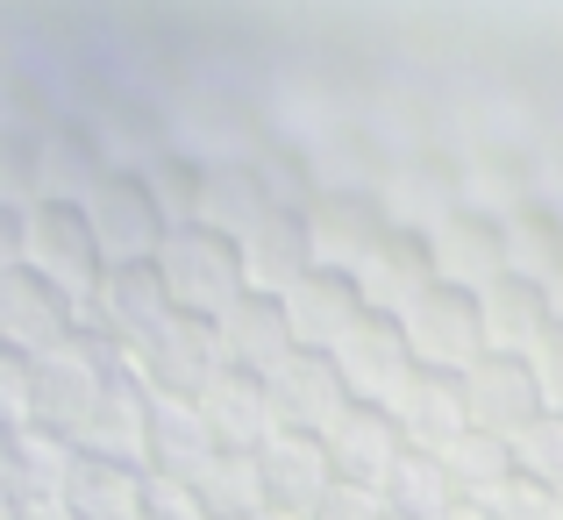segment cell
Masks as SVG:
<instances>
[{"mask_svg": "<svg viewBox=\"0 0 563 520\" xmlns=\"http://www.w3.org/2000/svg\"><path fill=\"white\" fill-rule=\"evenodd\" d=\"M257 485H264V507H278V513H314V499L335 485L321 435H292V428H278V435L257 450Z\"/></svg>", "mask_w": 563, "mask_h": 520, "instance_id": "e0dca14e", "label": "cell"}, {"mask_svg": "<svg viewBox=\"0 0 563 520\" xmlns=\"http://www.w3.org/2000/svg\"><path fill=\"white\" fill-rule=\"evenodd\" d=\"M65 499L79 520H136V499H143V471L136 464H108V456H79L71 450V471H65Z\"/></svg>", "mask_w": 563, "mask_h": 520, "instance_id": "cb8c5ba5", "label": "cell"}, {"mask_svg": "<svg viewBox=\"0 0 563 520\" xmlns=\"http://www.w3.org/2000/svg\"><path fill=\"white\" fill-rule=\"evenodd\" d=\"M350 278H357V292H364V307H372V314H399V307H407L413 292L435 286L421 235H399V229H385V243H378V250H372V257H364Z\"/></svg>", "mask_w": 563, "mask_h": 520, "instance_id": "ffe728a7", "label": "cell"}, {"mask_svg": "<svg viewBox=\"0 0 563 520\" xmlns=\"http://www.w3.org/2000/svg\"><path fill=\"white\" fill-rule=\"evenodd\" d=\"M165 314H172V292H165V278H157V264L143 257V264H108V278H100L79 307V329L129 356Z\"/></svg>", "mask_w": 563, "mask_h": 520, "instance_id": "52a82bcc", "label": "cell"}, {"mask_svg": "<svg viewBox=\"0 0 563 520\" xmlns=\"http://www.w3.org/2000/svg\"><path fill=\"white\" fill-rule=\"evenodd\" d=\"M257 520H307V513H278V507H264V513H257Z\"/></svg>", "mask_w": 563, "mask_h": 520, "instance_id": "ab89813d", "label": "cell"}, {"mask_svg": "<svg viewBox=\"0 0 563 520\" xmlns=\"http://www.w3.org/2000/svg\"><path fill=\"white\" fill-rule=\"evenodd\" d=\"M221 329V356L229 370H250V378H272L278 364H292V329H286V300L278 292H235L229 307L214 314Z\"/></svg>", "mask_w": 563, "mask_h": 520, "instance_id": "4fadbf2b", "label": "cell"}, {"mask_svg": "<svg viewBox=\"0 0 563 520\" xmlns=\"http://www.w3.org/2000/svg\"><path fill=\"white\" fill-rule=\"evenodd\" d=\"M151 264H157V278H165V292H172L179 314L214 321L235 292H250L243 250H235V235L214 229V221H179V229H165V243H157Z\"/></svg>", "mask_w": 563, "mask_h": 520, "instance_id": "7a4b0ae2", "label": "cell"}, {"mask_svg": "<svg viewBox=\"0 0 563 520\" xmlns=\"http://www.w3.org/2000/svg\"><path fill=\"white\" fill-rule=\"evenodd\" d=\"M435 464H442V478H450V493L456 499H485L499 478H507V442L499 435H485V428H464V435H450L435 450Z\"/></svg>", "mask_w": 563, "mask_h": 520, "instance_id": "f1b7e54d", "label": "cell"}, {"mask_svg": "<svg viewBox=\"0 0 563 520\" xmlns=\"http://www.w3.org/2000/svg\"><path fill=\"white\" fill-rule=\"evenodd\" d=\"M114 370H129V356L108 350L100 335H86V329L71 335V343H57V350H36V356H29V428L71 442Z\"/></svg>", "mask_w": 563, "mask_h": 520, "instance_id": "6da1fadb", "label": "cell"}, {"mask_svg": "<svg viewBox=\"0 0 563 520\" xmlns=\"http://www.w3.org/2000/svg\"><path fill=\"white\" fill-rule=\"evenodd\" d=\"M79 335V300L57 292L51 278H36L29 264H8L0 272V343L36 356V350H57Z\"/></svg>", "mask_w": 563, "mask_h": 520, "instance_id": "30bf717a", "label": "cell"}, {"mask_svg": "<svg viewBox=\"0 0 563 520\" xmlns=\"http://www.w3.org/2000/svg\"><path fill=\"white\" fill-rule=\"evenodd\" d=\"M129 370H136L151 392L200 399L207 385L229 370V356H221V329H214L207 314H179V307H172V314L157 321V329L143 335L136 350H129Z\"/></svg>", "mask_w": 563, "mask_h": 520, "instance_id": "5b68a950", "label": "cell"}, {"mask_svg": "<svg viewBox=\"0 0 563 520\" xmlns=\"http://www.w3.org/2000/svg\"><path fill=\"white\" fill-rule=\"evenodd\" d=\"M321 450H329V471L343 485H372L378 493V478L393 471V456L407 450V435H399V421L385 407H364V399H350V413L321 435Z\"/></svg>", "mask_w": 563, "mask_h": 520, "instance_id": "ac0fdd59", "label": "cell"}, {"mask_svg": "<svg viewBox=\"0 0 563 520\" xmlns=\"http://www.w3.org/2000/svg\"><path fill=\"white\" fill-rule=\"evenodd\" d=\"M79 214L93 221V243H100V257H108V264L157 257V243H165V229H172V221L157 214V200L143 192L136 165H108V172H100L93 186L79 192Z\"/></svg>", "mask_w": 563, "mask_h": 520, "instance_id": "8992f818", "label": "cell"}, {"mask_svg": "<svg viewBox=\"0 0 563 520\" xmlns=\"http://www.w3.org/2000/svg\"><path fill=\"white\" fill-rule=\"evenodd\" d=\"M442 520H485V507H471V499H456V507L442 513Z\"/></svg>", "mask_w": 563, "mask_h": 520, "instance_id": "74e56055", "label": "cell"}, {"mask_svg": "<svg viewBox=\"0 0 563 520\" xmlns=\"http://www.w3.org/2000/svg\"><path fill=\"white\" fill-rule=\"evenodd\" d=\"M0 200L8 207L43 200V136L36 129H0Z\"/></svg>", "mask_w": 563, "mask_h": 520, "instance_id": "4dcf8cb0", "label": "cell"}, {"mask_svg": "<svg viewBox=\"0 0 563 520\" xmlns=\"http://www.w3.org/2000/svg\"><path fill=\"white\" fill-rule=\"evenodd\" d=\"M272 207H292L278 200L272 186H264L257 165H235V157H207V192H200V221H214V229L243 235L257 214H272Z\"/></svg>", "mask_w": 563, "mask_h": 520, "instance_id": "d4e9b609", "label": "cell"}, {"mask_svg": "<svg viewBox=\"0 0 563 520\" xmlns=\"http://www.w3.org/2000/svg\"><path fill=\"white\" fill-rule=\"evenodd\" d=\"M14 520H79L65 499H14Z\"/></svg>", "mask_w": 563, "mask_h": 520, "instance_id": "8d00e7d4", "label": "cell"}, {"mask_svg": "<svg viewBox=\"0 0 563 520\" xmlns=\"http://www.w3.org/2000/svg\"><path fill=\"white\" fill-rule=\"evenodd\" d=\"M507 464H514V478H528V485H542V493L563 499V413L556 407H542L528 428H514Z\"/></svg>", "mask_w": 563, "mask_h": 520, "instance_id": "f546056e", "label": "cell"}, {"mask_svg": "<svg viewBox=\"0 0 563 520\" xmlns=\"http://www.w3.org/2000/svg\"><path fill=\"white\" fill-rule=\"evenodd\" d=\"M385 413L399 421V435H407L413 450H442L450 435H464V392H456L450 370H413Z\"/></svg>", "mask_w": 563, "mask_h": 520, "instance_id": "44dd1931", "label": "cell"}, {"mask_svg": "<svg viewBox=\"0 0 563 520\" xmlns=\"http://www.w3.org/2000/svg\"><path fill=\"white\" fill-rule=\"evenodd\" d=\"M71 471V442L43 428H8V499H57Z\"/></svg>", "mask_w": 563, "mask_h": 520, "instance_id": "83f0119b", "label": "cell"}, {"mask_svg": "<svg viewBox=\"0 0 563 520\" xmlns=\"http://www.w3.org/2000/svg\"><path fill=\"white\" fill-rule=\"evenodd\" d=\"M186 493H192V507H200V520H257L264 513L257 456H243V450H214L207 464H192Z\"/></svg>", "mask_w": 563, "mask_h": 520, "instance_id": "603a6c76", "label": "cell"}, {"mask_svg": "<svg viewBox=\"0 0 563 520\" xmlns=\"http://www.w3.org/2000/svg\"><path fill=\"white\" fill-rule=\"evenodd\" d=\"M0 493H8V428H0Z\"/></svg>", "mask_w": 563, "mask_h": 520, "instance_id": "f35d334b", "label": "cell"}, {"mask_svg": "<svg viewBox=\"0 0 563 520\" xmlns=\"http://www.w3.org/2000/svg\"><path fill=\"white\" fill-rule=\"evenodd\" d=\"M0 520H14V499L8 493H0Z\"/></svg>", "mask_w": 563, "mask_h": 520, "instance_id": "60d3db41", "label": "cell"}, {"mask_svg": "<svg viewBox=\"0 0 563 520\" xmlns=\"http://www.w3.org/2000/svg\"><path fill=\"white\" fill-rule=\"evenodd\" d=\"M278 300H286L292 350H321V356H329L364 314H372V307H364V292H357V278H350V272H321V264H307V272L292 278Z\"/></svg>", "mask_w": 563, "mask_h": 520, "instance_id": "8fae6325", "label": "cell"}, {"mask_svg": "<svg viewBox=\"0 0 563 520\" xmlns=\"http://www.w3.org/2000/svg\"><path fill=\"white\" fill-rule=\"evenodd\" d=\"M235 250H243V278L250 292H286L292 278L307 272V221L300 207H272V214H257L243 235H235Z\"/></svg>", "mask_w": 563, "mask_h": 520, "instance_id": "d6986e66", "label": "cell"}, {"mask_svg": "<svg viewBox=\"0 0 563 520\" xmlns=\"http://www.w3.org/2000/svg\"><path fill=\"white\" fill-rule=\"evenodd\" d=\"M8 264H22V207L0 200V272H8Z\"/></svg>", "mask_w": 563, "mask_h": 520, "instance_id": "d590c367", "label": "cell"}, {"mask_svg": "<svg viewBox=\"0 0 563 520\" xmlns=\"http://www.w3.org/2000/svg\"><path fill=\"white\" fill-rule=\"evenodd\" d=\"M143 428H151V385H143L136 370H114V378L100 385L93 413L79 421L71 450H79V456H108V464H136V471H143Z\"/></svg>", "mask_w": 563, "mask_h": 520, "instance_id": "9a60e30c", "label": "cell"}, {"mask_svg": "<svg viewBox=\"0 0 563 520\" xmlns=\"http://www.w3.org/2000/svg\"><path fill=\"white\" fill-rule=\"evenodd\" d=\"M471 507H485V520H563V499L542 493V485H528V478H514V471L485 499H471Z\"/></svg>", "mask_w": 563, "mask_h": 520, "instance_id": "1f68e13d", "label": "cell"}, {"mask_svg": "<svg viewBox=\"0 0 563 520\" xmlns=\"http://www.w3.org/2000/svg\"><path fill=\"white\" fill-rule=\"evenodd\" d=\"M200 421H207V435H214V450H243V456H257L264 442L278 435L272 385L250 378V370H221V378L200 392Z\"/></svg>", "mask_w": 563, "mask_h": 520, "instance_id": "2e32d148", "label": "cell"}, {"mask_svg": "<svg viewBox=\"0 0 563 520\" xmlns=\"http://www.w3.org/2000/svg\"><path fill=\"white\" fill-rule=\"evenodd\" d=\"M378 499H385V513L393 520H442L456 507V493H450V478H442V464H435V450H399L393 456V471L378 478Z\"/></svg>", "mask_w": 563, "mask_h": 520, "instance_id": "484cf974", "label": "cell"}, {"mask_svg": "<svg viewBox=\"0 0 563 520\" xmlns=\"http://www.w3.org/2000/svg\"><path fill=\"white\" fill-rule=\"evenodd\" d=\"M22 264L36 278H51L57 292H71L79 307L108 278V257H100L93 221L79 214V200H29L22 207Z\"/></svg>", "mask_w": 563, "mask_h": 520, "instance_id": "3957f363", "label": "cell"}, {"mask_svg": "<svg viewBox=\"0 0 563 520\" xmlns=\"http://www.w3.org/2000/svg\"><path fill=\"white\" fill-rule=\"evenodd\" d=\"M136 520H200V507H192L186 478H172V471H143V499H136Z\"/></svg>", "mask_w": 563, "mask_h": 520, "instance_id": "d6a6232c", "label": "cell"}, {"mask_svg": "<svg viewBox=\"0 0 563 520\" xmlns=\"http://www.w3.org/2000/svg\"><path fill=\"white\" fill-rule=\"evenodd\" d=\"M214 456V435L200 421V399H172V392H151V428H143V471H172L186 478L192 464Z\"/></svg>", "mask_w": 563, "mask_h": 520, "instance_id": "7402d4cb", "label": "cell"}, {"mask_svg": "<svg viewBox=\"0 0 563 520\" xmlns=\"http://www.w3.org/2000/svg\"><path fill=\"white\" fill-rule=\"evenodd\" d=\"M136 178L143 192L157 200V214L179 229V221H200V192H207V157L200 151H179V143H165V151L136 157Z\"/></svg>", "mask_w": 563, "mask_h": 520, "instance_id": "4316f807", "label": "cell"}, {"mask_svg": "<svg viewBox=\"0 0 563 520\" xmlns=\"http://www.w3.org/2000/svg\"><path fill=\"white\" fill-rule=\"evenodd\" d=\"M456 392H464V428H485L499 442L542 413V385L528 370V356H514V350H485L478 364H464Z\"/></svg>", "mask_w": 563, "mask_h": 520, "instance_id": "ba28073f", "label": "cell"}, {"mask_svg": "<svg viewBox=\"0 0 563 520\" xmlns=\"http://www.w3.org/2000/svg\"><path fill=\"white\" fill-rule=\"evenodd\" d=\"M329 364L343 370L350 399H364V407H393L399 385L413 378V356H407V343H399V321L393 314H364L357 329L329 350Z\"/></svg>", "mask_w": 563, "mask_h": 520, "instance_id": "7c38bea8", "label": "cell"}, {"mask_svg": "<svg viewBox=\"0 0 563 520\" xmlns=\"http://www.w3.org/2000/svg\"><path fill=\"white\" fill-rule=\"evenodd\" d=\"M29 421V356L0 343V428H22Z\"/></svg>", "mask_w": 563, "mask_h": 520, "instance_id": "e575fe53", "label": "cell"}, {"mask_svg": "<svg viewBox=\"0 0 563 520\" xmlns=\"http://www.w3.org/2000/svg\"><path fill=\"white\" fill-rule=\"evenodd\" d=\"M307 520H393V513H385V499L372 493V485H343V478H335L329 493L314 499Z\"/></svg>", "mask_w": 563, "mask_h": 520, "instance_id": "836d02e7", "label": "cell"}, {"mask_svg": "<svg viewBox=\"0 0 563 520\" xmlns=\"http://www.w3.org/2000/svg\"><path fill=\"white\" fill-rule=\"evenodd\" d=\"M399 343H407L413 370H464L485 356V321H478V292L464 286H428L399 307Z\"/></svg>", "mask_w": 563, "mask_h": 520, "instance_id": "277c9868", "label": "cell"}, {"mask_svg": "<svg viewBox=\"0 0 563 520\" xmlns=\"http://www.w3.org/2000/svg\"><path fill=\"white\" fill-rule=\"evenodd\" d=\"M307 221V257L321 264V272H357L364 257L385 243V200L372 192H314V200L300 207Z\"/></svg>", "mask_w": 563, "mask_h": 520, "instance_id": "9c48e42d", "label": "cell"}, {"mask_svg": "<svg viewBox=\"0 0 563 520\" xmlns=\"http://www.w3.org/2000/svg\"><path fill=\"white\" fill-rule=\"evenodd\" d=\"M264 385H272L278 428H292V435H329V428L350 413V385H343V370H335L321 350H300L292 364H278Z\"/></svg>", "mask_w": 563, "mask_h": 520, "instance_id": "5bb4252c", "label": "cell"}]
</instances>
